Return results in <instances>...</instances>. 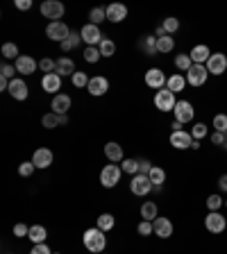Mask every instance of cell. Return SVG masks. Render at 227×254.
I'll return each mask as SVG.
<instances>
[{
  "label": "cell",
  "mask_w": 227,
  "mask_h": 254,
  "mask_svg": "<svg viewBox=\"0 0 227 254\" xmlns=\"http://www.w3.org/2000/svg\"><path fill=\"white\" fill-rule=\"evenodd\" d=\"M84 245H86V250H89V252H95V254L105 252V248H107L105 232H102V229H98V227L86 229V232H84Z\"/></svg>",
  "instance_id": "obj_1"
},
{
  "label": "cell",
  "mask_w": 227,
  "mask_h": 254,
  "mask_svg": "<svg viewBox=\"0 0 227 254\" xmlns=\"http://www.w3.org/2000/svg\"><path fill=\"white\" fill-rule=\"evenodd\" d=\"M121 173H123V168H121V166H116V164L105 166V168H102V173H100V184L105 186V189L116 186L118 182H121Z\"/></svg>",
  "instance_id": "obj_2"
},
{
  "label": "cell",
  "mask_w": 227,
  "mask_h": 254,
  "mask_svg": "<svg viewBox=\"0 0 227 254\" xmlns=\"http://www.w3.org/2000/svg\"><path fill=\"white\" fill-rule=\"evenodd\" d=\"M207 77H209V73H207V66H205V64H193V66L189 68V73H186V84L202 86L207 82Z\"/></svg>",
  "instance_id": "obj_3"
},
{
  "label": "cell",
  "mask_w": 227,
  "mask_h": 254,
  "mask_svg": "<svg viewBox=\"0 0 227 254\" xmlns=\"http://www.w3.org/2000/svg\"><path fill=\"white\" fill-rule=\"evenodd\" d=\"M130 189H132L134 195L143 197V195H148L150 190H152V182H150L148 175H139V173H137V175L132 177V182H130Z\"/></svg>",
  "instance_id": "obj_4"
},
{
  "label": "cell",
  "mask_w": 227,
  "mask_h": 254,
  "mask_svg": "<svg viewBox=\"0 0 227 254\" xmlns=\"http://www.w3.org/2000/svg\"><path fill=\"white\" fill-rule=\"evenodd\" d=\"M175 105H177V100H175L173 91H168V89L157 91V95H154V107H157L159 111H173Z\"/></svg>",
  "instance_id": "obj_5"
},
{
  "label": "cell",
  "mask_w": 227,
  "mask_h": 254,
  "mask_svg": "<svg viewBox=\"0 0 227 254\" xmlns=\"http://www.w3.org/2000/svg\"><path fill=\"white\" fill-rule=\"evenodd\" d=\"M173 114H175V121H180L182 125H184V123L193 121V116H196V109H193V105H191L189 100H177Z\"/></svg>",
  "instance_id": "obj_6"
},
{
  "label": "cell",
  "mask_w": 227,
  "mask_h": 254,
  "mask_svg": "<svg viewBox=\"0 0 227 254\" xmlns=\"http://www.w3.org/2000/svg\"><path fill=\"white\" fill-rule=\"evenodd\" d=\"M79 34H82V41H86V46H100V41L105 37H102V32L98 25H93V23H86L82 30H79Z\"/></svg>",
  "instance_id": "obj_7"
},
{
  "label": "cell",
  "mask_w": 227,
  "mask_h": 254,
  "mask_svg": "<svg viewBox=\"0 0 227 254\" xmlns=\"http://www.w3.org/2000/svg\"><path fill=\"white\" fill-rule=\"evenodd\" d=\"M205 66L209 75H223L227 70V57L223 53H212V57L207 59Z\"/></svg>",
  "instance_id": "obj_8"
},
{
  "label": "cell",
  "mask_w": 227,
  "mask_h": 254,
  "mask_svg": "<svg viewBox=\"0 0 227 254\" xmlns=\"http://www.w3.org/2000/svg\"><path fill=\"white\" fill-rule=\"evenodd\" d=\"M205 227H207V232L221 234L227 229V220H225V216H221L218 211H209L205 218Z\"/></svg>",
  "instance_id": "obj_9"
},
{
  "label": "cell",
  "mask_w": 227,
  "mask_h": 254,
  "mask_svg": "<svg viewBox=\"0 0 227 254\" xmlns=\"http://www.w3.org/2000/svg\"><path fill=\"white\" fill-rule=\"evenodd\" d=\"M46 34H48V39H50V41H59V43H64L66 39H69L71 30H69L66 25H64L62 21H57V23H48Z\"/></svg>",
  "instance_id": "obj_10"
},
{
  "label": "cell",
  "mask_w": 227,
  "mask_h": 254,
  "mask_svg": "<svg viewBox=\"0 0 227 254\" xmlns=\"http://www.w3.org/2000/svg\"><path fill=\"white\" fill-rule=\"evenodd\" d=\"M41 14L46 16V18H50V23H57L64 16V5L57 2V0H46L41 5Z\"/></svg>",
  "instance_id": "obj_11"
},
{
  "label": "cell",
  "mask_w": 227,
  "mask_h": 254,
  "mask_svg": "<svg viewBox=\"0 0 227 254\" xmlns=\"http://www.w3.org/2000/svg\"><path fill=\"white\" fill-rule=\"evenodd\" d=\"M166 82H168V77L164 75V70H159V68H150L148 73H146V84L150 86V89H166Z\"/></svg>",
  "instance_id": "obj_12"
},
{
  "label": "cell",
  "mask_w": 227,
  "mask_h": 254,
  "mask_svg": "<svg viewBox=\"0 0 227 254\" xmlns=\"http://www.w3.org/2000/svg\"><path fill=\"white\" fill-rule=\"evenodd\" d=\"M170 145L175 150H189V148H193V136H191V132H184V129L173 132L170 134Z\"/></svg>",
  "instance_id": "obj_13"
},
{
  "label": "cell",
  "mask_w": 227,
  "mask_h": 254,
  "mask_svg": "<svg viewBox=\"0 0 227 254\" xmlns=\"http://www.w3.org/2000/svg\"><path fill=\"white\" fill-rule=\"evenodd\" d=\"M86 91H89L91 95H105L107 91H109V79L102 77V75H95V77H91Z\"/></svg>",
  "instance_id": "obj_14"
},
{
  "label": "cell",
  "mask_w": 227,
  "mask_h": 254,
  "mask_svg": "<svg viewBox=\"0 0 227 254\" xmlns=\"http://www.w3.org/2000/svg\"><path fill=\"white\" fill-rule=\"evenodd\" d=\"M39 62H34V57H30V55H21V57L16 59V70L21 75H32L34 70H37Z\"/></svg>",
  "instance_id": "obj_15"
},
{
  "label": "cell",
  "mask_w": 227,
  "mask_h": 254,
  "mask_svg": "<svg viewBox=\"0 0 227 254\" xmlns=\"http://www.w3.org/2000/svg\"><path fill=\"white\" fill-rule=\"evenodd\" d=\"M69 109H71V98L64 93H57L53 98V111L57 116H69Z\"/></svg>",
  "instance_id": "obj_16"
},
{
  "label": "cell",
  "mask_w": 227,
  "mask_h": 254,
  "mask_svg": "<svg viewBox=\"0 0 227 254\" xmlns=\"http://www.w3.org/2000/svg\"><path fill=\"white\" fill-rule=\"evenodd\" d=\"M152 225H154V234H157L159 238H170V236H173V222H170L168 218L159 216Z\"/></svg>",
  "instance_id": "obj_17"
},
{
  "label": "cell",
  "mask_w": 227,
  "mask_h": 254,
  "mask_svg": "<svg viewBox=\"0 0 227 254\" xmlns=\"http://www.w3.org/2000/svg\"><path fill=\"white\" fill-rule=\"evenodd\" d=\"M125 16H127V7L121 5V2H114V5L107 7V21L121 23V21H125Z\"/></svg>",
  "instance_id": "obj_18"
},
{
  "label": "cell",
  "mask_w": 227,
  "mask_h": 254,
  "mask_svg": "<svg viewBox=\"0 0 227 254\" xmlns=\"http://www.w3.org/2000/svg\"><path fill=\"white\" fill-rule=\"evenodd\" d=\"M55 73L59 75V77H73L75 73H77V70H75V64H73V59L71 57H59L57 59V70H55Z\"/></svg>",
  "instance_id": "obj_19"
},
{
  "label": "cell",
  "mask_w": 227,
  "mask_h": 254,
  "mask_svg": "<svg viewBox=\"0 0 227 254\" xmlns=\"http://www.w3.org/2000/svg\"><path fill=\"white\" fill-rule=\"evenodd\" d=\"M41 86H43V91H48V93H55V95H57L59 86H62V77H59L57 73H48V75H43Z\"/></svg>",
  "instance_id": "obj_20"
},
{
  "label": "cell",
  "mask_w": 227,
  "mask_h": 254,
  "mask_svg": "<svg viewBox=\"0 0 227 254\" xmlns=\"http://www.w3.org/2000/svg\"><path fill=\"white\" fill-rule=\"evenodd\" d=\"M32 161H34L37 168H48V166L53 164V152L48 148H39L37 152H34V157H32Z\"/></svg>",
  "instance_id": "obj_21"
},
{
  "label": "cell",
  "mask_w": 227,
  "mask_h": 254,
  "mask_svg": "<svg viewBox=\"0 0 227 254\" xmlns=\"http://www.w3.org/2000/svg\"><path fill=\"white\" fill-rule=\"evenodd\" d=\"M139 46H141V50H143L146 55H148V57H154V55L159 53L157 37H154V34H146V37H143L141 41H139Z\"/></svg>",
  "instance_id": "obj_22"
},
{
  "label": "cell",
  "mask_w": 227,
  "mask_h": 254,
  "mask_svg": "<svg viewBox=\"0 0 227 254\" xmlns=\"http://www.w3.org/2000/svg\"><path fill=\"white\" fill-rule=\"evenodd\" d=\"M189 55H191V59H193V64H207V59L212 57V50H209V46H205V43H198Z\"/></svg>",
  "instance_id": "obj_23"
},
{
  "label": "cell",
  "mask_w": 227,
  "mask_h": 254,
  "mask_svg": "<svg viewBox=\"0 0 227 254\" xmlns=\"http://www.w3.org/2000/svg\"><path fill=\"white\" fill-rule=\"evenodd\" d=\"M9 93L14 95V100H25L27 98V84L23 82V79H11L9 82Z\"/></svg>",
  "instance_id": "obj_24"
},
{
  "label": "cell",
  "mask_w": 227,
  "mask_h": 254,
  "mask_svg": "<svg viewBox=\"0 0 227 254\" xmlns=\"http://www.w3.org/2000/svg\"><path fill=\"white\" fill-rule=\"evenodd\" d=\"M186 86V77H182L180 73H175L168 77V82H166V89L173 91V93H180V91H184Z\"/></svg>",
  "instance_id": "obj_25"
},
{
  "label": "cell",
  "mask_w": 227,
  "mask_h": 254,
  "mask_svg": "<svg viewBox=\"0 0 227 254\" xmlns=\"http://www.w3.org/2000/svg\"><path fill=\"white\" fill-rule=\"evenodd\" d=\"M105 157L109 159V161H114V164H116V161H123V148L114 141L107 143L105 145Z\"/></svg>",
  "instance_id": "obj_26"
},
{
  "label": "cell",
  "mask_w": 227,
  "mask_h": 254,
  "mask_svg": "<svg viewBox=\"0 0 227 254\" xmlns=\"http://www.w3.org/2000/svg\"><path fill=\"white\" fill-rule=\"evenodd\" d=\"M141 218H143V220H150V222L157 220V218H159L157 204H154V202H143V204H141Z\"/></svg>",
  "instance_id": "obj_27"
},
{
  "label": "cell",
  "mask_w": 227,
  "mask_h": 254,
  "mask_svg": "<svg viewBox=\"0 0 227 254\" xmlns=\"http://www.w3.org/2000/svg\"><path fill=\"white\" fill-rule=\"evenodd\" d=\"M46 236H48V232H46V227H43V225H32L30 234H27V238H30L34 245L43 243V241H46Z\"/></svg>",
  "instance_id": "obj_28"
},
{
  "label": "cell",
  "mask_w": 227,
  "mask_h": 254,
  "mask_svg": "<svg viewBox=\"0 0 227 254\" xmlns=\"http://www.w3.org/2000/svg\"><path fill=\"white\" fill-rule=\"evenodd\" d=\"M150 182H152V186H157V189H161V184L166 182V170L159 168V166H152V170L148 173Z\"/></svg>",
  "instance_id": "obj_29"
},
{
  "label": "cell",
  "mask_w": 227,
  "mask_h": 254,
  "mask_svg": "<svg viewBox=\"0 0 227 254\" xmlns=\"http://www.w3.org/2000/svg\"><path fill=\"white\" fill-rule=\"evenodd\" d=\"M79 43H82V34L79 32H73L71 30V34H69V39L62 43V50L64 53H69V50H73V48H77Z\"/></svg>",
  "instance_id": "obj_30"
},
{
  "label": "cell",
  "mask_w": 227,
  "mask_h": 254,
  "mask_svg": "<svg viewBox=\"0 0 227 254\" xmlns=\"http://www.w3.org/2000/svg\"><path fill=\"white\" fill-rule=\"evenodd\" d=\"M175 66H177V70H184V73H189V68L193 66V59H191L189 53H180L177 57H175Z\"/></svg>",
  "instance_id": "obj_31"
},
{
  "label": "cell",
  "mask_w": 227,
  "mask_h": 254,
  "mask_svg": "<svg viewBox=\"0 0 227 254\" xmlns=\"http://www.w3.org/2000/svg\"><path fill=\"white\" fill-rule=\"evenodd\" d=\"M43 127H48V129H55V127L62 125V116H57L55 111H50V114H46V116L41 118Z\"/></svg>",
  "instance_id": "obj_32"
},
{
  "label": "cell",
  "mask_w": 227,
  "mask_h": 254,
  "mask_svg": "<svg viewBox=\"0 0 227 254\" xmlns=\"http://www.w3.org/2000/svg\"><path fill=\"white\" fill-rule=\"evenodd\" d=\"M98 50H100L102 57H111V55L116 53V43L111 41V39H102L100 46H98Z\"/></svg>",
  "instance_id": "obj_33"
},
{
  "label": "cell",
  "mask_w": 227,
  "mask_h": 254,
  "mask_svg": "<svg viewBox=\"0 0 227 254\" xmlns=\"http://www.w3.org/2000/svg\"><path fill=\"white\" fill-rule=\"evenodd\" d=\"M207 134H209V127H207L205 123H196V125L191 127V136H193V141H200V138H205Z\"/></svg>",
  "instance_id": "obj_34"
},
{
  "label": "cell",
  "mask_w": 227,
  "mask_h": 254,
  "mask_svg": "<svg viewBox=\"0 0 227 254\" xmlns=\"http://www.w3.org/2000/svg\"><path fill=\"white\" fill-rule=\"evenodd\" d=\"M214 132L227 134V114H216L214 116Z\"/></svg>",
  "instance_id": "obj_35"
},
{
  "label": "cell",
  "mask_w": 227,
  "mask_h": 254,
  "mask_svg": "<svg viewBox=\"0 0 227 254\" xmlns=\"http://www.w3.org/2000/svg\"><path fill=\"white\" fill-rule=\"evenodd\" d=\"M111 227H114V216H111V213H102V216L98 218V229L109 232Z\"/></svg>",
  "instance_id": "obj_36"
},
{
  "label": "cell",
  "mask_w": 227,
  "mask_h": 254,
  "mask_svg": "<svg viewBox=\"0 0 227 254\" xmlns=\"http://www.w3.org/2000/svg\"><path fill=\"white\" fill-rule=\"evenodd\" d=\"M157 46H159V53H170L175 48V39L170 37H164V39H157Z\"/></svg>",
  "instance_id": "obj_37"
},
{
  "label": "cell",
  "mask_w": 227,
  "mask_h": 254,
  "mask_svg": "<svg viewBox=\"0 0 227 254\" xmlns=\"http://www.w3.org/2000/svg\"><path fill=\"white\" fill-rule=\"evenodd\" d=\"M123 173H130V175H137L139 173V159H123Z\"/></svg>",
  "instance_id": "obj_38"
},
{
  "label": "cell",
  "mask_w": 227,
  "mask_h": 254,
  "mask_svg": "<svg viewBox=\"0 0 227 254\" xmlns=\"http://www.w3.org/2000/svg\"><path fill=\"white\" fill-rule=\"evenodd\" d=\"M2 57L18 59L21 57V55H18V46H16V43H5V46H2Z\"/></svg>",
  "instance_id": "obj_39"
},
{
  "label": "cell",
  "mask_w": 227,
  "mask_h": 254,
  "mask_svg": "<svg viewBox=\"0 0 227 254\" xmlns=\"http://www.w3.org/2000/svg\"><path fill=\"white\" fill-rule=\"evenodd\" d=\"M89 18H91V23H93V25H98V23H102L107 18V9H102V7H95V9H91Z\"/></svg>",
  "instance_id": "obj_40"
},
{
  "label": "cell",
  "mask_w": 227,
  "mask_h": 254,
  "mask_svg": "<svg viewBox=\"0 0 227 254\" xmlns=\"http://www.w3.org/2000/svg\"><path fill=\"white\" fill-rule=\"evenodd\" d=\"M71 82H73V86H77V89H82V86H89L91 77L86 73H75L73 77H71Z\"/></svg>",
  "instance_id": "obj_41"
},
{
  "label": "cell",
  "mask_w": 227,
  "mask_h": 254,
  "mask_svg": "<svg viewBox=\"0 0 227 254\" xmlns=\"http://www.w3.org/2000/svg\"><path fill=\"white\" fill-rule=\"evenodd\" d=\"M39 68L43 70V73H55V70H57V62H55V59H50V57H46V59H41V62H39Z\"/></svg>",
  "instance_id": "obj_42"
},
{
  "label": "cell",
  "mask_w": 227,
  "mask_h": 254,
  "mask_svg": "<svg viewBox=\"0 0 227 254\" xmlns=\"http://www.w3.org/2000/svg\"><path fill=\"white\" fill-rule=\"evenodd\" d=\"M223 204H225V202H223L221 195H209L207 197V209H209V211H218Z\"/></svg>",
  "instance_id": "obj_43"
},
{
  "label": "cell",
  "mask_w": 227,
  "mask_h": 254,
  "mask_svg": "<svg viewBox=\"0 0 227 254\" xmlns=\"http://www.w3.org/2000/svg\"><path fill=\"white\" fill-rule=\"evenodd\" d=\"M164 30L168 32V34H175V32L180 30V21H177L175 16H168V18L164 21Z\"/></svg>",
  "instance_id": "obj_44"
},
{
  "label": "cell",
  "mask_w": 227,
  "mask_h": 254,
  "mask_svg": "<svg viewBox=\"0 0 227 254\" xmlns=\"http://www.w3.org/2000/svg\"><path fill=\"white\" fill-rule=\"evenodd\" d=\"M100 57H102V55H100V50H98V48H95V46L86 48L84 59H86V62H89V64H95V62H98V59H100Z\"/></svg>",
  "instance_id": "obj_45"
},
{
  "label": "cell",
  "mask_w": 227,
  "mask_h": 254,
  "mask_svg": "<svg viewBox=\"0 0 227 254\" xmlns=\"http://www.w3.org/2000/svg\"><path fill=\"white\" fill-rule=\"evenodd\" d=\"M137 229H139V234H141V236H150V234H154V225L150 220H141Z\"/></svg>",
  "instance_id": "obj_46"
},
{
  "label": "cell",
  "mask_w": 227,
  "mask_h": 254,
  "mask_svg": "<svg viewBox=\"0 0 227 254\" xmlns=\"http://www.w3.org/2000/svg\"><path fill=\"white\" fill-rule=\"evenodd\" d=\"M14 73H18V70H16V66H9V64H2V66H0V77H7L11 82V79H16Z\"/></svg>",
  "instance_id": "obj_47"
},
{
  "label": "cell",
  "mask_w": 227,
  "mask_h": 254,
  "mask_svg": "<svg viewBox=\"0 0 227 254\" xmlns=\"http://www.w3.org/2000/svg\"><path fill=\"white\" fill-rule=\"evenodd\" d=\"M37 170V166H34V161H23L21 166H18V173L23 175V177H30L32 173Z\"/></svg>",
  "instance_id": "obj_48"
},
{
  "label": "cell",
  "mask_w": 227,
  "mask_h": 254,
  "mask_svg": "<svg viewBox=\"0 0 227 254\" xmlns=\"http://www.w3.org/2000/svg\"><path fill=\"white\" fill-rule=\"evenodd\" d=\"M27 234H30V227H27V225H23V222H18V225H14V236H27Z\"/></svg>",
  "instance_id": "obj_49"
},
{
  "label": "cell",
  "mask_w": 227,
  "mask_h": 254,
  "mask_svg": "<svg viewBox=\"0 0 227 254\" xmlns=\"http://www.w3.org/2000/svg\"><path fill=\"white\" fill-rule=\"evenodd\" d=\"M150 170H152V164H150L148 159H141L139 161V175H148Z\"/></svg>",
  "instance_id": "obj_50"
},
{
  "label": "cell",
  "mask_w": 227,
  "mask_h": 254,
  "mask_svg": "<svg viewBox=\"0 0 227 254\" xmlns=\"http://www.w3.org/2000/svg\"><path fill=\"white\" fill-rule=\"evenodd\" d=\"M30 254H53V252H50V248H48L46 243H39V245H34V248H32Z\"/></svg>",
  "instance_id": "obj_51"
},
{
  "label": "cell",
  "mask_w": 227,
  "mask_h": 254,
  "mask_svg": "<svg viewBox=\"0 0 227 254\" xmlns=\"http://www.w3.org/2000/svg\"><path fill=\"white\" fill-rule=\"evenodd\" d=\"M212 143H214V145H225V134H223V132H214L212 134Z\"/></svg>",
  "instance_id": "obj_52"
},
{
  "label": "cell",
  "mask_w": 227,
  "mask_h": 254,
  "mask_svg": "<svg viewBox=\"0 0 227 254\" xmlns=\"http://www.w3.org/2000/svg\"><path fill=\"white\" fill-rule=\"evenodd\" d=\"M16 7H18L21 11H27L32 7V0H16Z\"/></svg>",
  "instance_id": "obj_53"
},
{
  "label": "cell",
  "mask_w": 227,
  "mask_h": 254,
  "mask_svg": "<svg viewBox=\"0 0 227 254\" xmlns=\"http://www.w3.org/2000/svg\"><path fill=\"white\" fill-rule=\"evenodd\" d=\"M218 186H221V190L227 193V175H221V177H218Z\"/></svg>",
  "instance_id": "obj_54"
},
{
  "label": "cell",
  "mask_w": 227,
  "mask_h": 254,
  "mask_svg": "<svg viewBox=\"0 0 227 254\" xmlns=\"http://www.w3.org/2000/svg\"><path fill=\"white\" fill-rule=\"evenodd\" d=\"M182 127H184V125H182L180 121H173V132H180Z\"/></svg>",
  "instance_id": "obj_55"
},
{
  "label": "cell",
  "mask_w": 227,
  "mask_h": 254,
  "mask_svg": "<svg viewBox=\"0 0 227 254\" xmlns=\"http://www.w3.org/2000/svg\"><path fill=\"white\" fill-rule=\"evenodd\" d=\"M223 148H225V150H227V134H225V145H223Z\"/></svg>",
  "instance_id": "obj_56"
},
{
  "label": "cell",
  "mask_w": 227,
  "mask_h": 254,
  "mask_svg": "<svg viewBox=\"0 0 227 254\" xmlns=\"http://www.w3.org/2000/svg\"><path fill=\"white\" fill-rule=\"evenodd\" d=\"M53 254H59V252H53Z\"/></svg>",
  "instance_id": "obj_57"
},
{
  "label": "cell",
  "mask_w": 227,
  "mask_h": 254,
  "mask_svg": "<svg viewBox=\"0 0 227 254\" xmlns=\"http://www.w3.org/2000/svg\"><path fill=\"white\" fill-rule=\"evenodd\" d=\"M225 206H227V200H225Z\"/></svg>",
  "instance_id": "obj_58"
}]
</instances>
